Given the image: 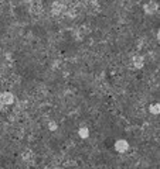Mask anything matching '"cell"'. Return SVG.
Masks as SVG:
<instances>
[{
    "label": "cell",
    "mask_w": 160,
    "mask_h": 169,
    "mask_svg": "<svg viewBox=\"0 0 160 169\" xmlns=\"http://www.w3.org/2000/svg\"><path fill=\"white\" fill-rule=\"evenodd\" d=\"M14 101H16V97H14V95L10 93V92H5V93L0 95V103H2V104L9 106V104H13Z\"/></svg>",
    "instance_id": "1"
},
{
    "label": "cell",
    "mask_w": 160,
    "mask_h": 169,
    "mask_svg": "<svg viewBox=\"0 0 160 169\" xmlns=\"http://www.w3.org/2000/svg\"><path fill=\"white\" fill-rule=\"evenodd\" d=\"M115 151L116 152H121V154H125V152L129 149V142L126 140H118V141H115Z\"/></svg>",
    "instance_id": "2"
},
{
    "label": "cell",
    "mask_w": 160,
    "mask_h": 169,
    "mask_svg": "<svg viewBox=\"0 0 160 169\" xmlns=\"http://www.w3.org/2000/svg\"><path fill=\"white\" fill-rule=\"evenodd\" d=\"M157 9H159V5H157L156 2H147L146 5L143 6V10H145L147 14L156 13V11H157Z\"/></svg>",
    "instance_id": "3"
},
{
    "label": "cell",
    "mask_w": 160,
    "mask_h": 169,
    "mask_svg": "<svg viewBox=\"0 0 160 169\" xmlns=\"http://www.w3.org/2000/svg\"><path fill=\"white\" fill-rule=\"evenodd\" d=\"M132 62H133V66H135V68H137V69L143 68V65H145L143 56H140V55H136V56H133Z\"/></svg>",
    "instance_id": "4"
},
{
    "label": "cell",
    "mask_w": 160,
    "mask_h": 169,
    "mask_svg": "<svg viewBox=\"0 0 160 169\" xmlns=\"http://www.w3.org/2000/svg\"><path fill=\"white\" fill-rule=\"evenodd\" d=\"M78 135H80L82 140L88 138L89 137V128L88 127H80V130H78Z\"/></svg>",
    "instance_id": "5"
},
{
    "label": "cell",
    "mask_w": 160,
    "mask_h": 169,
    "mask_svg": "<svg viewBox=\"0 0 160 169\" xmlns=\"http://www.w3.org/2000/svg\"><path fill=\"white\" fill-rule=\"evenodd\" d=\"M149 111H150L153 116H157L160 113V106L159 103H153V104L149 106Z\"/></svg>",
    "instance_id": "6"
},
{
    "label": "cell",
    "mask_w": 160,
    "mask_h": 169,
    "mask_svg": "<svg viewBox=\"0 0 160 169\" xmlns=\"http://www.w3.org/2000/svg\"><path fill=\"white\" fill-rule=\"evenodd\" d=\"M48 128H50L51 131H55L57 128H58V125H57L54 121H50V123H48Z\"/></svg>",
    "instance_id": "7"
}]
</instances>
